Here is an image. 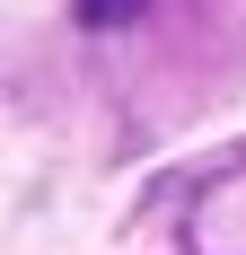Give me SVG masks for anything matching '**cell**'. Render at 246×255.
Instances as JSON below:
<instances>
[{
    "instance_id": "1",
    "label": "cell",
    "mask_w": 246,
    "mask_h": 255,
    "mask_svg": "<svg viewBox=\"0 0 246 255\" xmlns=\"http://www.w3.org/2000/svg\"><path fill=\"white\" fill-rule=\"evenodd\" d=\"M132 9H141V0H79V18H88V26H123Z\"/></svg>"
}]
</instances>
